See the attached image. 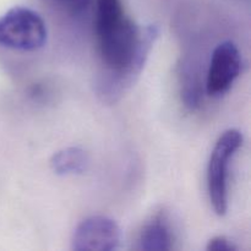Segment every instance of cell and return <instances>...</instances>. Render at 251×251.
<instances>
[{
  "label": "cell",
  "mask_w": 251,
  "mask_h": 251,
  "mask_svg": "<svg viewBox=\"0 0 251 251\" xmlns=\"http://www.w3.org/2000/svg\"><path fill=\"white\" fill-rule=\"evenodd\" d=\"M96 36L103 64L112 73L134 74L151 49L142 28L125 16L122 0H97Z\"/></svg>",
  "instance_id": "cell-1"
},
{
  "label": "cell",
  "mask_w": 251,
  "mask_h": 251,
  "mask_svg": "<svg viewBox=\"0 0 251 251\" xmlns=\"http://www.w3.org/2000/svg\"><path fill=\"white\" fill-rule=\"evenodd\" d=\"M47 42L43 19L28 7L15 6L0 17V46L32 51Z\"/></svg>",
  "instance_id": "cell-2"
},
{
  "label": "cell",
  "mask_w": 251,
  "mask_h": 251,
  "mask_svg": "<svg viewBox=\"0 0 251 251\" xmlns=\"http://www.w3.org/2000/svg\"><path fill=\"white\" fill-rule=\"evenodd\" d=\"M243 135L235 129L223 132L216 142L207 168V188L211 205L218 216L228 210V171L235 152L242 147Z\"/></svg>",
  "instance_id": "cell-3"
},
{
  "label": "cell",
  "mask_w": 251,
  "mask_h": 251,
  "mask_svg": "<svg viewBox=\"0 0 251 251\" xmlns=\"http://www.w3.org/2000/svg\"><path fill=\"white\" fill-rule=\"evenodd\" d=\"M122 230L118 223L105 216H91L74 232L71 248L76 251H110L120 247Z\"/></svg>",
  "instance_id": "cell-4"
},
{
  "label": "cell",
  "mask_w": 251,
  "mask_h": 251,
  "mask_svg": "<svg viewBox=\"0 0 251 251\" xmlns=\"http://www.w3.org/2000/svg\"><path fill=\"white\" fill-rule=\"evenodd\" d=\"M242 70L239 49L233 42L218 44L211 56L206 80V91L212 97L222 96L233 86Z\"/></svg>",
  "instance_id": "cell-5"
},
{
  "label": "cell",
  "mask_w": 251,
  "mask_h": 251,
  "mask_svg": "<svg viewBox=\"0 0 251 251\" xmlns=\"http://www.w3.org/2000/svg\"><path fill=\"white\" fill-rule=\"evenodd\" d=\"M174 234L164 213L152 216L144 223L136 240V249L145 251H166L173 248Z\"/></svg>",
  "instance_id": "cell-6"
},
{
  "label": "cell",
  "mask_w": 251,
  "mask_h": 251,
  "mask_svg": "<svg viewBox=\"0 0 251 251\" xmlns=\"http://www.w3.org/2000/svg\"><path fill=\"white\" fill-rule=\"evenodd\" d=\"M90 157L85 150L80 147H68L53 154L50 167L58 176H76L87 171Z\"/></svg>",
  "instance_id": "cell-7"
},
{
  "label": "cell",
  "mask_w": 251,
  "mask_h": 251,
  "mask_svg": "<svg viewBox=\"0 0 251 251\" xmlns=\"http://www.w3.org/2000/svg\"><path fill=\"white\" fill-rule=\"evenodd\" d=\"M179 78H180L181 100L185 107L191 110L200 107L201 100H202V90H201L198 71L191 65V63L186 61L181 64Z\"/></svg>",
  "instance_id": "cell-8"
},
{
  "label": "cell",
  "mask_w": 251,
  "mask_h": 251,
  "mask_svg": "<svg viewBox=\"0 0 251 251\" xmlns=\"http://www.w3.org/2000/svg\"><path fill=\"white\" fill-rule=\"evenodd\" d=\"M208 251H235L237 247L226 237H215L208 242Z\"/></svg>",
  "instance_id": "cell-9"
},
{
  "label": "cell",
  "mask_w": 251,
  "mask_h": 251,
  "mask_svg": "<svg viewBox=\"0 0 251 251\" xmlns=\"http://www.w3.org/2000/svg\"><path fill=\"white\" fill-rule=\"evenodd\" d=\"M76 1H77V2H81V1H83V0H76Z\"/></svg>",
  "instance_id": "cell-10"
}]
</instances>
